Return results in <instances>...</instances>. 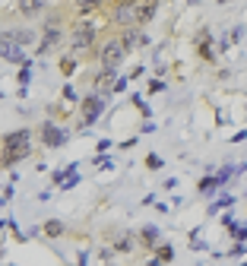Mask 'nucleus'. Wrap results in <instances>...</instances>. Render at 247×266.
<instances>
[{
    "label": "nucleus",
    "instance_id": "nucleus-15",
    "mask_svg": "<svg viewBox=\"0 0 247 266\" xmlns=\"http://www.w3.org/2000/svg\"><path fill=\"white\" fill-rule=\"evenodd\" d=\"M73 70H76V57H73V54H64L61 57V73H64V76H70Z\"/></svg>",
    "mask_w": 247,
    "mask_h": 266
},
{
    "label": "nucleus",
    "instance_id": "nucleus-23",
    "mask_svg": "<svg viewBox=\"0 0 247 266\" xmlns=\"http://www.w3.org/2000/svg\"><path fill=\"white\" fill-rule=\"evenodd\" d=\"M241 35H244V25H235L231 35H228V42H241Z\"/></svg>",
    "mask_w": 247,
    "mask_h": 266
},
{
    "label": "nucleus",
    "instance_id": "nucleus-18",
    "mask_svg": "<svg viewBox=\"0 0 247 266\" xmlns=\"http://www.w3.org/2000/svg\"><path fill=\"white\" fill-rule=\"evenodd\" d=\"M16 10H19V13H25V16H35V13H42V10H45V3H19Z\"/></svg>",
    "mask_w": 247,
    "mask_h": 266
},
{
    "label": "nucleus",
    "instance_id": "nucleus-21",
    "mask_svg": "<svg viewBox=\"0 0 247 266\" xmlns=\"http://www.w3.org/2000/svg\"><path fill=\"white\" fill-rule=\"evenodd\" d=\"M133 105H136V108H139V111H143V114H146V117H149V105H146V102H143V95H133Z\"/></svg>",
    "mask_w": 247,
    "mask_h": 266
},
{
    "label": "nucleus",
    "instance_id": "nucleus-9",
    "mask_svg": "<svg viewBox=\"0 0 247 266\" xmlns=\"http://www.w3.org/2000/svg\"><path fill=\"white\" fill-rule=\"evenodd\" d=\"M117 38H121V44H124L127 51H139V48H146V44H149V38H146L143 32L136 29V25H130V29H124V32H121Z\"/></svg>",
    "mask_w": 247,
    "mask_h": 266
},
{
    "label": "nucleus",
    "instance_id": "nucleus-1",
    "mask_svg": "<svg viewBox=\"0 0 247 266\" xmlns=\"http://www.w3.org/2000/svg\"><path fill=\"white\" fill-rule=\"evenodd\" d=\"M29 155H32V133L29 130H13L0 139V165L3 168H16Z\"/></svg>",
    "mask_w": 247,
    "mask_h": 266
},
{
    "label": "nucleus",
    "instance_id": "nucleus-24",
    "mask_svg": "<svg viewBox=\"0 0 247 266\" xmlns=\"http://www.w3.org/2000/svg\"><path fill=\"white\" fill-rule=\"evenodd\" d=\"M146 165H149L152 171H158V168H162V158H158V155H149V158H146Z\"/></svg>",
    "mask_w": 247,
    "mask_h": 266
},
{
    "label": "nucleus",
    "instance_id": "nucleus-5",
    "mask_svg": "<svg viewBox=\"0 0 247 266\" xmlns=\"http://www.w3.org/2000/svg\"><path fill=\"white\" fill-rule=\"evenodd\" d=\"M117 83H121V79H117V73L102 70L95 79H92V92H95V95H102V98H108L111 92H117Z\"/></svg>",
    "mask_w": 247,
    "mask_h": 266
},
{
    "label": "nucleus",
    "instance_id": "nucleus-30",
    "mask_svg": "<svg viewBox=\"0 0 247 266\" xmlns=\"http://www.w3.org/2000/svg\"><path fill=\"white\" fill-rule=\"evenodd\" d=\"M244 250H247L244 244H235V247H231V254H235V257H244Z\"/></svg>",
    "mask_w": 247,
    "mask_h": 266
},
{
    "label": "nucleus",
    "instance_id": "nucleus-25",
    "mask_svg": "<svg viewBox=\"0 0 247 266\" xmlns=\"http://www.w3.org/2000/svg\"><path fill=\"white\" fill-rule=\"evenodd\" d=\"M73 10H76V13H92V10H95V3H76Z\"/></svg>",
    "mask_w": 247,
    "mask_h": 266
},
{
    "label": "nucleus",
    "instance_id": "nucleus-12",
    "mask_svg": "<svg viewBox=\"0 0 247 266\" xmlns=\"http://www.w3.org/2000/svg\"><path fill=\"white\" fill-rule=\"evenodd\" d=\"M67 231V225L61 222V219H48V222H42V235L45 238H61Z\"/></svg>",
    "mask_w": 247,
    "mask_h": 266
},
{
    "label": "nucleus",
    "instance_id": "nucleus-2",
    "mask_svg": "<svg viewBox=\"0 0 247 266\" xmlns=\"http://www.w3.org/2000/svg\"><path fill=\"white\" fill-rule=\"evenodd\" d=\"M92 42H95V25H92V19H79V22L73 25V32H70L73 54H86V51L92 48Z\"/></svg>",
    "mask_w": 247,
    "mask_h": 266
},
{
    "label": "nucleus",
    "instance_id": "nucleus-7",
    "mask_svg": "<svg viewBox=\"0 0 247 266\" xmlns=\"http://www.w3.org/2000/svg\"><path fill=\"white\" fill-rule=\"evenodd\" d=\"M38 133H42V143L48 146V149H57V146H64V143H67V133H64L61 127H57L54 121H45Z\"/></svg>",
    "mask_w": 247,
    "mask_h": 266
},
{
    "label": "nucleus",
    "instance_id": "nucleus-26",
    "mask_svg": "<svg viewBox=\"0 0 247 266\" xmlns=\"http://www.w3.org/2000/svg\"><path fill=\"white\" fill-rule=\"evenodd\" d=\"M64 98H67V102H76V92H73V86H64Z\"/></svg>",
    "mask_w": 247,
    "mask_h": 266
},
{
    "label": "nucleus",
    "instance_id": "nucleus-31",
    "mask_svg": "<svg viewBox=\"0 0 247 266\" xmlns=\"http://www.w3.org/2000/svg\"><path fill=\"white\" fill-rule=\"evenodd\" d=\"M89 263V254H86V250H79V266H86Z\"/></svg>",
    "mask_w": 247,
    "mask_h": 266
},
{
    "label": "nucleus",
    "instance_id": "nucleus-28",
    "mask_svg": "<svg viewBox=\"0 0 247 266\" xmlns=\"http://www.w3.org/2000/svg\"><path fill=\"white\" fill-rule=\"evenodd\" d=\"M108 149H111V143H108V139H102V143H98V149H95V152H98V155H102V152H108Z\"/></svg>",
    "mask_w": 247,
    "mask_h": 266
},
{
    "label": "nucleus",
    "instance_id": "nucleus-14",
    "mask_svg": "<svg viewBox=\"0 0 247 266\" xmlns=\"http://www.w3.org/2000/svg\"><path fill=\"white\" fill-rule=\"evenodd\" d=\"M219 187V181H216V175H206L203 181H200V194H212V190Z\"/></svg>",
    "mask_w": 247,
    "mask_h": 266
},
{
    "label": "nucleus",
    "instance_id": "nucleus-8",
    "mask_svg": "<svg viewBox=\"0 0 247 266\" xmlns=\"http://www.w3.org/2000/svg\"><path fill=\"white\" fill-rule=\"evenodd\" d=\"M197 54L203 57L206 64L216 61V42H212V32L209 29H200L197 32Z\"/></svg>",
    "mask_w": 247,
    "mask_h": 266
},
{
    "label": "nucleus",
    "instance_id": "nucleus-27",
    "mask_svg": "<svg viewBox=\"0 0 247 266\" xmlns=\"http://www.w3.org/2000/svg\"><path fill=\"white\" fill-rule=\"evenodd\" d=\"M162 89H165L162 79H152V83H149V92H162Z\"/></svg>",
    "mask_w": 247,
    "mask_h": 266
},
{
    "label": "nucleus",
    "instance_id": "nucleus-10",
    "mask_svg": "<svg viewBox=\"0 0 247 266\" xmlns=\"http://www.w3.org/2000/svg\"><path fill=\"white\" fill-rule=\"evenodd\" d=\"M158 13V3H133V25L143 29L146 22H152Z\"/></svg>",
    "mask_w": 247,
    "mask_h": 266
},
{
    "label": "nucleus",
    "instance_id": "nucleus-6",
    "mask_svg": "<svg viewBox=\"0 0 247 266\" xmlns=\"http://www.w3.org/2000/svg\"><path fill=\"white\" fill-rule=\"evenodd\" d=\"M105 102H108V98H102V95H95V92H89V95L83 98V124H95L98 114L105 111Z\"/></svg>",
    "mask_w": 247,
    "mask_h": 266
},
{
    "label": "nucleus",
    "instance_id": "nucleus-11",
    "mask_svg": "<svg viewBox=\"0 0 247 266\" xmlns=\"http://www.w3.org/2000/svg\"><path fill=\"white\" fill-rule=\"evenodd\" d=\"M139 244H143V250L158 247V228L156 225H143V228H139Z\"/></svg>",
    "mask_w": 247,
    "mask_h": 266
},
{
    "label": "nucleus",
    "instance_id": "nucleus-13",
    "mask_svg": "<svg viewBox=\"0 0 247 266\" xmlns=\"http://www.w3.org/2000/svg\"><path fill=\"white\" fill-rule=\"evenodd\" d=\"M158 260H162V263H171V260H175V247H171V244H158Z\"/></svg>",
    "mask_w": 247,
    "mask_h": 266
},
{
    "label": "nucleus",
    "instance_id": "nucleus-3",
    "mask_svg": "<svg viewBox=\"0 0 247 266\" xmlns=\"http://www.w3.org/2000/svg\"><path fill=\"white\" fill-rule=\"evenodd\" d=\"M124 57H127V48L121 44V38H108V42L98 48V61H102V66L111 70V73L124 64Z\"/></svg>",
    "mask_w": 247,
    "mask_h": 266
},
{
    "label": "nucleus",
    "instance_id": "nucleus-17",
    "mask_svg": "<svg viewBox=\"0 0 247 266\" xmlns=\"http://www.w3.org/2000/svg\"><path fill=\"white\" fill-rule=\"evenodd\" d=\"M231 203H235V197H231V194H222L216 203L209 206V212H219V209H225V206H231Z\"/></svg>",
    "mask_w": 247,
    "mask_h": 266
},
{
    "label": "nucleus",
    "instance_id": "nucleus-16",
    "mask_svg": "<svg viewBox=\"0 0 247 266\" xmlns=\"http://www.w3.org/2000/svg\"><path fill=\"white\" fill-rule=\"evenodd\" d=\"M13 38H16L19 44H32V42H35V32H32V29H19V32H13Z\"/></svg>",
    "mask_w": 247,
    "mask_h": 266
},
{
    "label": "nucleus",
    "instance_id": "nucleus-20",
    "mask_svg": "<svg viewBox=\"0 0 247 266\" xmlns=\"http://www.w3.org/2000/svg\"><path fill=\"white\" fill-rule=\"evenodd\" d=\"M114 250H117V254H130V250H133V241H130V238H121V241L114 244Z\"/></svg>",
    "mask_w": 247,
    "mask_h": 266
},
{
    "label": "nucleus",
    "instance_id": "nucleus-4",
    "mask_svg": "<svg viewBox=\"0 0 247 266\" xmlns=\"http://www.w3.org/2000/svg\"><path fill=\"white\" fill-rule=\"evenodd\" d=\"M0 57L3 61H10V64H29L25 61V54H22V44L13 38V32H0Z\"/></svg>",
    "mask_w": 247,
    "mask_h": 266
},
{
    "label": "nucleus",
    "instance_id": "nucleus-19",
    "mask_svg": "<svg viewBox=\"0 0 247 266\" xmlns=\"http://www.w3.org/2000/svg\"><path fill=\"white\" fill-rule=\"evenodd\" d=\"M29 79H32V64H22V70H19V83H22V89L29 86Z\"/></svg>",
    "mask_w": 247,
    "mask_h": 266
},
{
    "label": "nucleus",
    "instance_id": "nucleus-29",
    "mask_svg": "<svg viewBox=\"0 0 247 266\" xmlns=\"http://www.w3.org/2000/svg\"><path fill=\"white\" fill-rule=\"evenodd\" d=\"M247 139V130H241V133H235V136H231V143H244Z\"/></svg>",
    "mask_w": 247,
    "mask_h": 266
},
{
    "label": "nucleus",
    "instance_id": "nucleus-22",
    "mask_svg": "<svg viewBox=\"0 0 247 266\" xmlns=\"http://www.w3.org/2000/svg\"><path fill=\"white\" fill-rule=\"evenodd\" d=\"M228 231H231V235L238 238V241H244V238H247V228H241V225H231Z\"/></svg>",
    "mask_w": 247,
    "mask_h": 266
}]
</instances>
